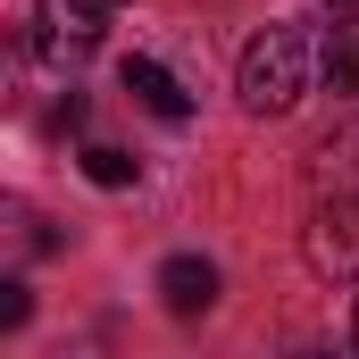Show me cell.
<instances>
[{"instance_id":"6da1fadb","label":"cell","mask_w":359,"mask_h":359,"mask_svg":"<svg viewBox=\"0 0 359 359\" xmlns=\"http://www.w3.org/2000/svg\"><path fill=\"white\" fill-rule=\"evenodd\" d=\"M309 76H318L309 34H301V25H259V34L243 42V76H234V92H243L251 117H284V109H301Z\"/></svg>"},{"instance_id":"7a4b0ae2","label":"cell","mask_w":359,"mask_h":359,"mask_svg":"<svg viewBox=\"0 0 359 359\" xmlns=\"http://www.w3.org/2000/svg\"><path fill=\"white\" fill-rule=\"evenodd\" d=\"M126 0H34V50L50 59V67H67V59H84L92 42L109 34V17H117Z\"/></svg>"},{"instance_id":"3957f363","label":"cell","mask_w":359,"mask_h":359,"mask_svg":"<svg viewBox=\"0 0 359 359\" xmlns=\"http://www.w3.org/2000/svg\"><path fill=\"white\" fill-rule=\"evenodd\" d=\"M117 84L134 92L151 117H168V126H184V117H192V92H184V76L168 67V59H142V50H134V59L117 67Z\"/></svg>"},{"instance_id":"277c9868","label":"cell","mask_w":359,"mask_h":359,"mask_svg":"<svg viewBox=\"0 0 359 359\" xmlns=\"http://www.w3.org/2000/svg\"><path fill=\"white\" fill-rule=\"evenodd\" d=\"M159 301H168L176 318H201V309L217 301V268H209V259H192V251H176V259L159 268Z\"/></svg>"},{"instance_id":"5b68a950","label":"cell","mask_w":359,"mask_h":359,"mask_svg":"<svg viewBox=\"0 0 359 359\" xmlns=\"http://www.w3.org/2000/svg\"><path fill=\"white\" fill-rule=\"evenodd\" d=\"M84 176L100 184V192H126V184H134V151H117V142H92V151H84Z\"/></svg>"},{"instance_id":"8992f818","label":"cell","mask_w":359,"mask_h":359,"mask_svg":"<svg viewBox=\"0 0 359 359\" xmlns=\"http://www.w3.org/2000/svg\"><path fill=\"white\" fill-rule=\"evenodd\" d=\"M326 76H334V92H359V34H343L326 50Z\"/></svg>"},{"instance_id":"52a82bcc","label":"cell","mask_w":359,"mask_h":359,"mask_svg":"<svg viewBox=\"0 0 359 359\" xmlns=\"http://www.w3.org/2000/svg\"><path fill=\"white\" fill-rule=\"evenodd\" d=\"M25 309H34L25 284H0V326H25Z\"/></svg>"},{"instance_id":"ba28073f","label":"cell","mask_w":359,"mask_h":359,"mask_svg":"<svg viewBox=\"0 0 359 359\" xmlns=\"http://www.w3.org/2000/svg\"><path fill=\"white\" fill-rule=\"evenodd\" d=\"M351 343H359V309H351Z\"/></svg>"},{"instance_id":"9c48e42d","label":"cell","mask_w":359,"mask_h":359,"mask_svg":"<svg viewBox=\"0 0 359 359\" xmlns=\"http://www.w3.org/2000/svg\"><path fill=\"white\" fill-rule=\"evenodd\" d=\"M334 8H351V0H334Z\"/></svg>"}]
</instances>
